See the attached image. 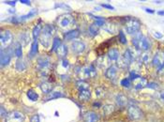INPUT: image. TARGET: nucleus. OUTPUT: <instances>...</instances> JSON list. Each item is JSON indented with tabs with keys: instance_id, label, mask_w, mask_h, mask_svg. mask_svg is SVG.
Returning a JSON list of instances; mask_svg holds the SVG:
<instances>
[{
	"instance_id": "473e14b6",
	"label": "nucleus",
	"mask_w": 164,
	"mask_h": 122,
	"mask_svg": "<svg viewBox=\"0 0 164 122\" xmlns=\"http://www.w3.org/2000/svg\"><path fill=\"white\" fill-rule=\"evenodd\" d=\"M61 44H62V43H61V40L59 39V38H54V40H53L52 50H53V51H56L57 48L59 47Z\"/></svg>"
},
{
	"instance_id": "6e6552de",
	"label": "nucleus",
	"mask_w": 164,
	"mask_h": 122,
	"mask_svg": "<svg viewBox=\"0 0 164 122\" xmlns=\"http://www.w3.org/2000/svg\"><path fill=\"white\" fill-rule=\"evenodd\" d=\"M24 114L18 111L10 112L6 116V122H24Z\"/></svg>"
},
{
	"instance_id": "cd10ccee",
	"label": "nucleus",
	"mask_w": 164,
	"mask_h": 122,
	"mask_svg": "<svg viewBox=\"0 0 164 122\" xmlns=\"http://www.w3.org/2000/svg\"><path fill=\"white\" fill-rule=\"evenodd\" d=\"M29 40H30V37L28 36L27 33H22L20 35V41H21V45H26Z\"/></svg>"
},
{
	"instance_id": "a18cd8bd",
	"label": "nucleus",
	"mask_w": 164,
	"mask_h": 122,
	"mask_svg": "<svg viewBox=\"0 0 164 122\" xmlns=\"http://www.w3.org/2000/svg\"><path fill=\"white\" fill-rule=\"evenodd\" d=\"M147 86L151 87V88H157L158 85H156V84H154V83H150V84H147Z\"/></svg>"
},
{
	"instance_id": "c756f323",
	"label": "nucleus",
	"mask_w": 164,
	"mask_h": 122,
	"mask_svg": "<svg viewBox=\"0 0 164 122\" xmlns=\"http://www.w3.org/2000/svg\"><path fill=\"white\" fill-rule=\"evenodd\" d=\"M63 97V94L60 93V92H52V93L48 94V96L46 97L45 100H51L54 99H57V98H61Z\"/></svg>"
},
{
	"instance_id": "393cba45",
	"label": "nucleus",
	"mask_w": 164,
	"mask_h": 122,
	"mask_svg": "<svg viewBox=\"0 0 164 122\" xmlns=\"http://www.w3.org/2000/svg\"><path fill=\"white\" fill-rule=\"evenodd\" d=\"M38 45H39V43H38V40H35L32 43L31 45V49H30V52H29V56L30 57H34L37 53H38Z\"/></svg>"
},
{
	"instance_id": "c9c22d12",
	"label": "nucleus",
	"mask_w": 164,
	"mask_h": 122,
	"mask_svg": "<svg viewBox=\"0 0 164 122\" xmlns=\"http://www.w3.org/2000/svg\"><path fill=\"white\" fill-rule=\"evenodd\" d=\"M37 10H32L30 12H29L28 14H26V15H24V16H23V17H20L21 19H20V21H23V20H26V19H28V18H30V17H32V16H34L35 14H37Z\"/></svg>"
},
{
	"instance_id": "423d86ee",
	"label": "nucleus",
	"mask_w": 164,
	"mask_h": 122,
	"mask_svg": "<svg viewBox=\"0 0 164 122\" xmlns=\"http://www.w3.org/2000/svg\"><path fill=\"white\" fill-rule=\"evenodd\" d=\"M96 74H97V71H96V69L93 65L85 66L81 69V70H80V76H81L82 79H87V78L94 77Z\"/></svg>"
},
{
	"instance_id": "c03bdc74",
	"label": "nucleus",
	"mask_w": 164,
	"mask_h": 122,
	"mask_svg": "<svg viewBox=\"0 0 164 122\" xmlns=\"http://www.w3.org/2000/svg\"><path fill=\"white\" fill-rule=\"evenodd\" d=\"M154 37L157 38V39H161V38H162V34H161L159 32H155L154 33Z\"/></svg>"
},
{
	"instance_id": "2f4dec72",
	"label": "nucleus",
	"mask_w": 164,
	"mask_h": 122,
	"mask_svg": "<svg viewBox=\"0 0 164 122\" xmlns=\"http://www.w3.org/2000/svg\"><path fill=\"white\" fill-rule=\"evenodd\" d=\"M26 63H24V61L22 59H18L17 62H16V70L19 71H23L26 70Z\"/></svg>"
},
{
	"instance_id": "de8ad7c7",
	"label": "nucleus",
	"mask_w": 164,
	"mask_h": 122,
	"mask_svg": "<svg viewBox=\"0 0 164 122\" xmlns=\"http://www.w3.org/2000/svg\"><path fill=\"white\" fill-rule=\"evenodd\" d=\"M5 3H6V4H8V5L15 6V4H16V1H6Z\"/></svg>"
},
{
	"instance_id": "a19ab883",
	"label": "nucleus",
	"mask_w": 164,
	"mask_h": 122,
	"mask_svg": "<svg viewBox=\"0 0 164 122\" xmlns=\"http://www.w3.org/2000/svg\"><path fill=\"white\" fill-rule=\"evenodd\" d=\"M101 6L103 8H105V9H108V10H115V8H113V6H111V5H109V4H102Z\"/></svg>"
},
{
	"instance_id": "aec40b11",
	"label": "nucleus",
	"mask_w": 164,
	"mask_h": 122,
	"mask_svg": "<svg viewBox=\"0 0 164 122\" xmlns=\"http://www.w3.org/2000/svg\"><path fill=\"white\" fill-rule=\"evenodd\" d=\"M140 58H141V62L144 63V64H148V63L153 59L152 56H151V54H150L149 51L142 53L140 54Z\"/></svg>"
},
{
	"instance_id": "6ab92c4d",
	"label": "nucleus",
	"mask_w": 164,
	"mask_h": 122,
	"mask_svg": "<svg viewBox=\"0 0 164 122\" xmlns=\"http://www.w3.org/2000/svg\"><path fill=\"white\" fill-rule=\"evenodd\" d=\"M53 88H54L53 84L49 83V82H44V83H42L40 85V89L45 94H50V93H51Z\"/></svg>"
},
{
	"instance_id": "4468645a",
	"label": "nucleus",
	"mask_w": 164,
	"mask_h": 122,
	"mask_svg": "<svg viewBox=\"0 0 164 122\" xmlns=\"http://www.w3.org/2000/svg\"><path fill=\"white\" fill-rule=\"evenodd\" d=\"M117 67L116 66H110L109 68L105 71V76L110 80L115 79L116 75H117Z\"/></svg>"
},
{
	"instance_id": "7c9ffc66",
	"label": "nucleus",
	"mask_w": 164,
	"mask_h": 122,
	"mask_svg": "<svg viewBox=\"0 0 164 122\" xmlns=\"http://www.w3.org/2000/svg\"><path fill=\"white\" fill-rule=\"evenodd\" d=\"M40 33H41V26L40 24H37V26L33 28V32H32L33 38H34L35 40H37L38 37L40 36Z\"/></svg>"
},
{
	"instance_id": "a878e982",
	"label": "nucleus",
	"mask_w": 164,
	"mask_h": 122,
	"mask_svg": "<svg viewBox=\"0 0 164 122\" xmlns=\"http://www.w3.org/2000/svg\"><path fill=\"white\" fill-rule=\"evenodd\" d=\"M76 86H77V88H78V90L79 91H83V90H90V86L89 85L85 82V81H78L77 84H76Z\"/></svg>"
},
{
	"instance_id": "5701e85b",
	"label": "nucleus",
	"mask_w": 164,
	"mask_h": 122,
	"mask_svg": "<svg viewBox=\"0 0 164 122\" xmlns=\"http://www.w3.org/2000/svg\"><path fill=\"white\" fill-rule=\"evenodd\" d=\"M91 97V92L90 90H83L79 91V99L83 102H87Z\"/></svg>"
},
{
	"instance_id": "2eb2a0df",
	"label": "nucleus",
	"mask_w": 164,
	"mask_h": 122,
	"mask_svg": "<svg viewBox=\"0 0 164 122\" xmlns=\"http://www.w3.org/2000/svg\"><path fill=\"white\" fill-rule=\"evenodd\" d=\"M107 57L109 58L110 60H117L118 58L120 57V54H119V51L115 48H112L108 51V54H107Z\"/></svg>"
},
{
	"instance_id": "39448f33",
	"label": "nucleus",
	"mask_w": 164,
	"mask_h": 122,
	"mask_svg": "<svg viewBox=\"0 0 164 122\" xmlns=\"http://www.w3.org/2000/svg\"><path fill=\"white\" fill-rule=\"evenodd\" d=\"M12 41V34L10 30H4L0 34V43H1V50L6 49Z\"/></svg>"
},
{
	"instance_id": "7ed1b4c3",
	"label": "nucleus",
	"mask_w": 164,
	"mask_h": 122,
	"mask_svg": "<svg viewBox=\"0 0 164 122\" xmlns=\"http://www.w3.org/2000/svg\"><path fill=\"white\" fill-rule=\"evenodd\" d=\"M75 23L74 17L69 13H65L60 15L57 19V24L61 29H64V30H67V29H69L71 26H73Z\"/></svg>"
},
{
	"instance_id": "f03ea898",
	"label": "nucleus",
	"mask_w": 164,
	"mask_h": 122,
	"mask_svg": "<svg viewBox=\"0 0 164 122\" xmlns=\"http://www.w3.org/2000/svg\"><path fill=\"white\" fill-rule=\"evenodd\" d=\"M54 29L52 26H45L44 28L42 29V32L40 33V43L42 44L45 48H48L50 43H51V37L54 34Z\"/></svg>"
},
{
	"instance_id": "c85d7f7f",
	"label": "nucleus",
	"mask_w": 164,
	"mask_h": 122,
	"mask_svg": "<svg viewBox=\"0 0 164 122\" xmlns=\"http://www.w3.org/2000/svg\"><path fill=\"white\" fill-rule=\"evenodd\" d=\"M27 97H28V99L32 100V102H36V100L39 99V95H38V93H36V92L34 90H28L27 91Z\"/></svg>"
},
{
	"instance_id": "72a5a7b5",
	"label": "nucleus",
	"mask_w": 164,
	"mask_h": 122,
	"mask_svg": "<svg viewBox=\"0 0 164 122\" xmlns=\"http://www.w3.org/2000/svg\"><path fill=\"white\" fill-rule=\"evenodd\" d=\"M113 110H115V107H113V105L111 104H107L103 107V113L105 115H110V114L113 112Z\"/></svg>"
},
{
	"instance_id": "09e8293b",
	"label": "nucleus",
	"mask_w": 164,
	"mask_h": 122,
	"mask_svg": "<svg viewBox=\"0 0 164 122\" xmlns=\"http://www.w3.org/2000/svg\"><path fill=\"white\" fill-rule=\"evenodd\" d=\"M21 3H23V4H26V5H30V1H27V0H21L20 1Z\"/></svg>"
},
{
	"instance_id": "9d476101",
	"label": "nucleus",
	"mask_w": 164,
	"mask_h": 122,
	"mask_svg": "<svg viewBox=\"0 0 164 122\" xmlns=\"http://www.w3.org/2000/svg\"><path fill=\"white\" fill-rule=\"evenodd\" d=\"M11 54H12V51L10 48H6V49L1 50V56H0V59H1L2 66L9 64L10 61V58H11Z\"/></svg>"
},
{
	"instance_id": "e433bc0d",
	"label": "nucleus",
	"mask_w": 164,
	"mask_h": 122,
	"mask_svg": "<svg viewBox=\"0 0 164 122\" xmlns=\"http://www.w3.org/2000/svg\"><path fill=\"white\" fill-rule=\"evenodd\" d=\"M60 67H61V68L66 71L67 70L69 69V61H68V60H66V59H62V61H61V63H60Z\"/></svg>"
},
{
	"instance_id": "f257e3e1",
	"label": "nucleus",
	"mask_w": 164,
	"mask_h": 122,
	"mask_svg": "<svg viewBox=\"0 0 164 122\" xmlns=\"http://www.w3.org/2000/svg\"><path fill=\"white\" fill-rule=\"evenodd\" d=\"M132 44L137 50H142L144 52L149 51L151 47L149 40L145 36L142 35L140 31L134 35V38L132 39Z\"/></svg>"
},
{
	"instance_id": "ddd939ff",
	"label": "nucleus",
	"mask_w": 164,
	"mask_h": 122,
	"mask_svg": "<svg viewBox=\"0 0 164 122\" xmlns=\"http://www.w3.org/2000/svg\"><path fill=\"white\" fill-rule=\"evenodd\" d=\"M99 119V116L98 114L95 112H86L83 115V120L85 122H97Z\"/></svg>"
},
{
	"instance_id": "1a4fd4ad",
	"label": "nucleus",
	"mask_w": 164,
	"mask_h": 122,
	"mask_svg": "<svg viewBox=\"0 0 164 122\" xmlns=\"http://www.w3.org/2000/svg\"><path fill=\"white\" fill-rule=\"evenodd\" d=\"M128 114H129V119L132 120H138L142 119V111L139 109V107L135 106V105H130L128 108Z\"/></svg>"
},
{
	"instance_id": "f3484780",
	"label": "nucleus",
	"mask_w": 164,
	"mask_h": 122,
	"mask_svg": "<svg viewBox=\"0 0 164 122\" xmlns=\"http://www.w3.org/2000/svg\"><path fill=\"white\" fill-rule=\"evenodd\" d=\"M56 53L58 56V57L62 58V59H65V56H67V54H68V48H67V46L64 43H62L59 47L57 48Z\"/></svg>"
},
{
	"instance_id": "bb28decb",
	"label": "nucleus",
	"mask_w": 164,
	"mask_h": 122,
	"mask_svg": "<svg viewBox=\"0 0 164 122\" xmlns=\"http://www.w3.org/2000/svg\"><path fill=\"white\" fill-rule=\"evenodd\" d=\"M99 26H98V24H96L95 23L93 24H91V26H89V28H88V32H89V34L91 36H96V35H98V33H99Z\"/></svg>"
},
{
	"instance_id": "0eeeda50",
	"label": "nucleus",
	"mask_w": 164,
	"mask_h": 122,
	"mask_svg": "<svg viewBox=\"0 0 164 122\" xmlns=\"http://www.w3.org/2000/svg\"><path fill=\"white\" fill-rule=\"evenodd\" d=\"M152 62H153V65L157 68L158 71L164 69V53L162 52L156 53V54L152 59Z\"/></svg>"
},
{
	"instance_id": "f704fd0d",
	"label": "nucleus",
	"mask_w": 164,
	"mask_h": 122,
	"mask_svg": "<svg viewBox=\"0 0 164 122\" xmlns=\"http://www.w3.org/2000/svg\"><path fill=\"white\" fill-rule=\"evenodd\" d=\"M14 54L17 57H21L23 56V50H22V45L21 44H17L16 48L14 49Z\"/></svg>"
},
{
	"instance_id": "a211bd4d",
	"label": "nucleus",
	"mask_w": 164,
	"mask_h": 122,
	"mask_svg": "<svg viewBox=\"0 0 164 122\" xmlns=\"http://www.w3.org/2000/svg\"><path fill=\"white\" fill-rule=\"evenodd\" d=\"M103 28L105 31H107L111 34H115V33L117 32V27L115 24L110 23V22H105L103 24Z\"/></svg>"
},
{
	"instance_id": "9b49d317",
	"label": "nucleus",
	"mask_w": 164,
	"mask_h": 122,
	"mask_svg": "<svg viewBox=\"0 0 164 122\" xmlns=\"http://www.w3.org/2000/svg\"><path fill=\"white\" fill-rule=\"evenodd\" d=\"M71 49L72 51L76 54H81L85 51V45L80 40H74L72 43H71Z\"/></svg>"
},
{
	"instance_id": "f8f14e48",
	"label": "nucleus",
	"mask_w": 164,
	"mask_h": 122,
	"mask_svg": "<svg viewBox=\"0 0 164 122\" xmlns=\"http://www.w3.org/2000/svg\"><path fill=\"white\" fill-rule=\"evenodd\" d=\"M38 66L39 68L42 70H46L50 66V58L46 56H40L39 59H38Z\"/></svg>"
},
{
	"instance_id": "8fccbe9b",
	"label": "nucleus",
	"mask_w": 164,
	"mask_h": 122,
	"mask_svg": "<svg viewBox=\"0 0 164 122\" xmlns=\"http://www.w3.org/2000/svg\"><path fill=\"white\" fill-rule=\"evenodd\" d=\"M158 15H161V16H164V10H159V11H158Z\"/></svg>"
},
{
	"instance_id": "4be33fe9",
	"label": "nucleus",
	"mask_w": 164,
	"mask_h": 122,
	"mask_svg": "<svg viewBox=\"0 0 164 122\" xmlns=\"http://www.w3.org/2000/svg\"><path fill=\"white\" fill-rule=\"evenodd\" d=\"M129 67L130 73L139 74V71H140V70H141V63L136 62V61H133ZM139 75H140V74H139Z\"/></svg>"
},
{
	"instance_id": "58836bf2",
	"label": "nucleus",
	"mask_w": 164,
	"mask_h": 122,
	"mask_svg": "<svg viewBox=\"0 0 164 122\" xmlns=\"http://www.w3.org/2000/svg\"><path fill=\"white\" fill-rule=\"evenodd\" d=\"M119 40H120V43H123V44L127 43V39H126L125 34L123 33V31H119Z\"/></svg>"
},
{
	"instance_id": "79ce46f5",
	"label": "nucleus",
	"mask_w": 164,
	"mask_h": 122,
	"mask_svg": "<svg viewBox=\"0 0 164 122\" xmlns=\"http://www.w3.org/2000/svg\"><path fill=\"white\" fill-rule=\"evenodd\" d=\"M158 99L161 100L162 102H164V91H161L158 93Z\"/></svg>"
},
{
	"instance_id": "20e7f679",
	"label": "nucleus",
	"mask_w": 164,
	"mask_h": 122,
	"mask_svg": "<svg viewBox=\"0 0 164 122\" xmlns=\"http://www.w3.org/2000/svg\"><path fill=\"white\" fill-rule=\"evenodd\" d=\"M125 27H126V30H127V32L129 33V34L135 35L136 33H138L139 30H140L141 23H140V21L135 19V18H130L127 21V23H126V24H125Z\"/></svg>"
},
{
	"instance_id": "dca6fc26",
	"label": "nucleus",
	"mask_w": 164,
	"mask_h": 122,
	"mask_svg": "<svg viewBox=\"0 0 164 122\" xmlns=\"http://www.w3.org/2000/svg\"><path fill=\"white\" fill-rule=\"evenodd\" d=\"M134 86H135L136 89H142L145 86H147V81L145 78H137L136 80H134Z\"/></svg>"
},
{
	"instance_id": "49530a36",
	"label": "nucleus",
	"mask_w": 164,
	"mask_h": 122,
	"mask_svg": "<svg viewBox=\"0 0 164 122\" xmlns=\"http://www.w3.org/2000/svg\"><path fill=\"white\" fill-rule=\"evenodd\" d=\"M145 10L146 12H148V13H151V14L155 13V10H152V9H149V8H145Z\"/></svg>"
},
{
	"instance_id": "ea45409f",
	"label": "nucleus",
	"mask_w": 164,
	"mask_h": 122,
	"mask_svg": "<svg viewBox=\"0 0 164 122\" xmlns=\"http://www.w3.org/2000/svg\"><path fill=\"white\" fill-rule=\"evenodd\" d=\"M31 122H40V117L38 115H35L31 117Z\"/></svg>"
},
{
	"instance_id": "b1692460",
	"label": "nucleus",
	"mask_w": 164,
	"mask_h": 122,
	"mask_svg": "<svg viewBox=\"0 0 164 122\" xmlns=\"http://www.w3.org/2000/svg\"><path fill=\"white\" fill-rule=\"evenodd\" d=\"M116 102L119 106H125L128 103V98L123 94H118L116 96Z\"/></svg>"
},
{
	"instance_id": "4c0bfd02",
	"label": "nucleus",
	"mask_w": 164,
	"mask_h": 122,
	"mask_svg": "<svg viewBox=\"0 0 164 122\" xmlns=\"http://www.w3.org/2000/svg\"><path fill=\"white\" fill-rule=\"evenodd\" d=\"M121 86H123L124 87H129L130 86V79L125 78L121 81Z\"/></svg>"
},
{
	"instance_id": "37998d69",
	"label": "nucleus",
	"mask_w": 164,
	"mask_h": 122,
	"mask_svg": "<svg viewBox=\"0 0 164 122\" xmlns=\"http://www.w3.org/2000/svg\"><path fill=\"white\" fill-rule=\"evenodd\" d=\"M8 114L7 112H5V109H4V107H1V117H4V116H7Z\"/></svg>"
},
{
	"instance_id": "412c9836",
	"label": "nucleus",
	"mask_w": 164,
	"mask_h": 122,
	"mask_svg": "<svg viewBox=\"0 0 164 122\" xmlns=\"http://www.w3.org/2000/svg\"><path fill=\"white\" fill-rule=\"evenodd\" d=\"M80 35V32L78 30H70L69 32H67L64 35V39L66 40H72L74 39L78 38Z\"/></svg>"
}]
</instances>
